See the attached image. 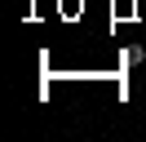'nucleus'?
<instances>
[{
    "label": "nucleus",
    "instance_id": "nucleus-1",
    "mask_svg": "<svg viewBox=\"0 0 146 142\" xmlns=\"http://www.w3.org/2000/svg\"><path fill=\"white\" fill-rule=\"evenodd\" d=\"M124 62H128V67H137V62H146V49H142V44H133V49H124Z\"/></svg>",
    "mask_w": 146,
    "mask_h": 142
}]
</instances>
